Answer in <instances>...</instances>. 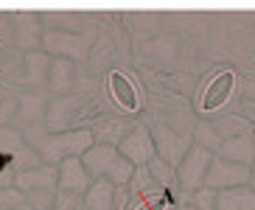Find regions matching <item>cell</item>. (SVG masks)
I'll return each mask as SVG.
<instances>
[{
  "label": "cell",
  "mask_w": 255,
  "mask_h": 210,
  "mask_svg": "<svg viewBox=\"0 0 255 210\" xmlns=\"http://www.w3.org/2000/svg\"><path fill=\"white\" fill-rule=\"evenodd\" d=\"M118 151H121V157L127 160L132 168H146L151 160L157 157L154 140H151V135H149V129H146V126H137V129H132L127 137H121Z\"/></svg>",
  "instance_id": "cell-5"
},
{
  "label": "cell",
  "mask_w": 255,
  "mask_h": 210,
  "mask_svg": "<svg viewBox=\"0 0 255 210\" xmlns=\"http://www.w3.org/2000/svg\"><path fill=\"white\" fill-rule=\"evenodd\" d=\"M87 208L90 210H115V185L96 182L87 188Z\"/></svg>",
  "instance_id": "cell-10"
},
{
  "label": "cell",
  "mask_w": 255,
  "mask_h": 210,
  "mask_svg": "<svg viewBox=\"0 0 255 210\" xmlns=\"http://www.w3.org/2000/svg\"><path fill=\"white\" fill-rule=\"evenodd\" d=\"M82 165L90 180H98V182H110L115 188H124L129 185L132 180V165L121 157V151L110 143H93L90 149L82 154Z\"/></svg>",
  "instance_id": "cell-1"
},
{
  "label": "cell",
  "mask_w": 255,
  "mask_h": 210,
  "mask_svg": "<svg viewBox=\"0 0 255 210\" xmlns=\"http://www.w3.org/2000/svg\"><path fill=\"white\" fill-rule=\"evenodd\" d=\"M233 93H236V73H233V70H222V73H216L208 84H205L202 98H199V109L208 112V115L219 112V109L233 98Z\"/></svg>",
  "instance_id": "cell-6"
},
{
  "label": "cell",
  "mask_w": 255,
  "mask_h": 210,
  "mask_svg": "<svg viewBox=\"0 0 255 210\" xmlns=\"http://www.w3.org/2000/svg\"><path fill=\"white\" fill-rule=\"evenodd\" d=\"M210 151H205L202 146H191V151L185 154V160L180 163L177 174H180V185L185 191H202L205 185V174L210 165Z\"/></svg>",
  "instance_id": "cell-7"
},
{
  "label": "cell",
  "mask_w": 255,
  "mask_h": 210,
  "mask_svg": "<svg viewBox=\"0 0 255 210\" xmlns=\"http://www.w3.org/2000/svg\"><path fill=\"white\" fill-rule=\"evenodd\" d=\"M93 146V135L87 129L82 132H68V135H56V137H48V143H39V151L42 157L56 163V160H68V157H79Z\"/></svg>",
  "instance_id": "cell-3"
},
{
  "label": "cell",
  "mask_w": 255,
  "mask_h": 210,
  "mask_svg": "<svg viewBox=\"0 0 255 210\" xmlns=\"http://www.w3.org/2000/svg\"><path fill=\"white\" fill-rule=\"evenodd\" d=\"M25 202V196L20 191H0V210H8V208H20Z\"/></svg>",
  "instance_id": "cell-11"
},
{
  "label": "cell",
  "mask_w": 255,
  "mask_h": 210,
  "mask_svg": "<svg viewBox=\"0 0 255 210\" xmlns=\"http://www.w3.org/2000/svg\"><path fill=\"white\" fill-rule=\"evenodd\" d=\"M132 210H174V199L160 185H151L149 191L132 196Z\"/></svg>",
  "instance_id": "cell-9"
},
{
  "label": "cell",
  "mask_w": 255,
  "mask_h": 210,
  "mask_svg": "<svg viewBox=\"0 0 255 210\" xmlns=\"http://www.w3.org/2000/svg\"><path fill=\"white\" fill-rule=\"evenodd\" d=\"M107 90H110V96H113L115 106H118L121 112L137 115L143 109L140 90H137V84L132 82V76L124 73V70H110V76H107Z\"/></svg>",
  "instance_id": "cell-4"
},
{
  "label": "cell",
  "mask_w": 255,
  "mask_h": 210,
  "mask_svg": "<svg viewBox=\"0 0 255 210\" xmlns=\"http://www.w3.org/2000/svg\"><path fill=\"white\" fill-rule=\"evenodd\" d=\"M253 171L250 165L244 163H233V160H222V157H213L208 165V174H205V185L208 191H227V188H241L247 185Z\"/></svg>",
  "instance_id": "cell-2"
},
{
  "label": "cell",
  "mask_w": 255,
  "mask_h": 210,
  "mask_svg": "<svg viewBox=\"0 0 255 210\" xmlns=\"http://www.w3.org/2000/svg\"><path fill=\"white\" fill-rule=\"evenodd\" d=\"M59 194L65 196H84L90 188V177L84 171V165L79 157H68L59 163Z\"/></svg>",
  "instance_id": "cell-8"
}]
</instances>
